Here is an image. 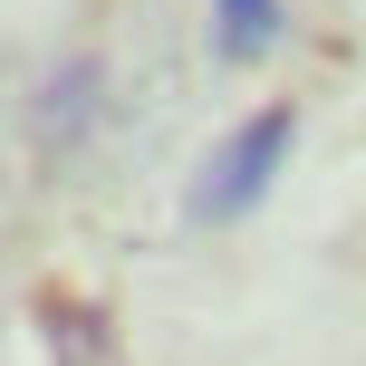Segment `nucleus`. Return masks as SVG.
<instances>
[{"instance_id": "1", "label": "nucleus", "mask_w": 366, "mask_h": 366, "mask_svg": "<svg viewBox=\"0 0 366 366\" xmlns=\"http://www.w3.org/2000/svg\"><path fill=\"white\" fill-rule=\"evenodd\" d=\"M290 135H299V116H290V107H260V116H241V126L212 145V164L193 174L183 212H193V222H241V212H251V202L280 183V164H290Z\"/></svg>"}, {"instance_id": "2", "label": "nucleus", "mask_w": 366, "mask_h": 366, "mask_svg": "<svg viewBox=\"0 0 366 366\" xmlns=\"http://www.w3.org/2000/svg\"><path fill=\"white\" fill-rule=\"evenodd\" d=\"M212 49L232 58V68L270 58L280 49V0H212Z\"/></svg>"}, {"instance_id": "3", "label": "nucleus", "mask_w": 366, "mask_h": 366, "mask_svg": "<svg viewBox=\"0 0 366 366\" xmlns=\"http://www.w3.org/2000/svg\"><path fill=\"white\" fill-rule=\"evenodd\" d=\"M87 107H97V68L77 58V68H58V87L39 97V135H49V145H68V126H87Z\"/></svg>"}]
</instances>
